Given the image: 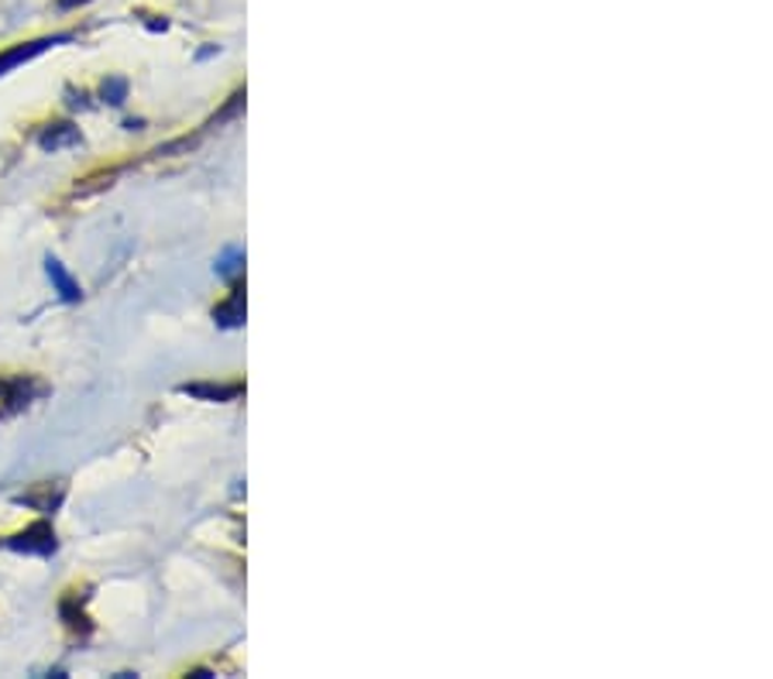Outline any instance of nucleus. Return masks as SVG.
I'll use <instances>...</instances> for the list:
<instances>
[{"label":"nucleus","mask_w":773,"mask_h":679,"mask_svg":"<svg viewBox=\"0 0 773 679\" xmlns=\"http://www.w3.org/2000/svg\"><path fill=\"white\" fill-rule=\"evenodd\" d=\"M8 550H14V553H29V556H52L56 553V532H52V526L48 521H35L32 529H24V532H18V536H11L8 542Z\"/></svg>","instance_id":"obj_1"},{"label":"nucleus","mask_w":773,"mask_h":679,"mask_svg":"<svg viewBox=\"0 0 773 679\" xmlns=\"http://www.w3.org/2000/svg\"><path fill=\"white\" fill-rule=\"evenodd\" d=\"M62 42H69V35L35 38V42H21V45H14V48H4V51H0V76H8L11 69H18V66H24V62L38 59L42 51H48L52 45H62Z\"/></svg>","instance_id":"obj_2"},{"label":"nucleus","mask_w":773,"mask_h":679,"mask_svg":"<svg viewBox=\"0 0 773 679\" xmlns=\"http://www.w3.org/2000/svg\"><path fill=\"white\" fill-rule=\"evenodd\" d=\"M45 272H48V281H52V289H56L59 292V299L62 302H80V285H76V278L66 272V265H62V261L59 257H45Z\"/></svg>","instance_id":"obj_3"},{"label":"nucleus","mask_w":773,"mask_h":679,"mask_svg":"<svg viewBox=\"0 0 773 679\" xmlns=\"http://www.w3.org/2000/svg\"><path fill=\"white\" fill-rule=\"evenodd\" d=\"M80 127H72V124H52L45 127L42 135H38V148L42 151H62V148H72V145H80Z\"/></svg>","instance_id":"obj_4"},{"label":"nucleus","mask_w":773,"mask_h":679,"mask_svg":"<svg viewBox=\"0 0 773 679\" xmlns=\"http://www.w3.org/2000/svg\"><path fill=\"white\" fill-rule=\"evenodd\" d=\"M32 391L35 384L29 378H11V381H0V399L8 402V412H18L32 402Z\"/></svg>","instance_id":"obj_5"},{"label":"nucleus","mask_w":773,"mask_h":679,"mask_svg":"<svg viewBox=\"0 0 773 679\" xmlns=\"http://www.w3.org/2000/svg\"><path fill=\"white\" fill-rule=\"evenodd\" d=\"M186 395H196V399H206V402H230L241 395V384H183Z\"/></svg>","instance_id":"obj_6"},{"label":"nucleus","mask_w":773,"mask_h":679,"mask_svg":"<svg viewBox=\"0 0 773 679\" xmlns=\"http://www.w3.org/2000/svg\"><path fill=\"white\" fill-rule=\"evenodd\" d=\"M214 320H217L220 326H227V330L241 326V323H245V292L238 289L224 306H217V309H214Z\"/></svg>","instance_id":"obj_7"},{"label":"nucleus","mask_w":773,"mask_h":679,"mask_svg":"<svg viewBox=\"0 0 773 679\" xmlns=\"http://www.w3.org/2000/svg\"><path fill=\"white\" fill-rule=\"evenodd\" d=\"M241 268H245V254H241L238 248L224 251V254H220V261H217V275H224V278H238V275H241Z\"/></svg>","instance_id":"obj_8"},{"label":"nucleus","mask_w":773,"mask_h":679,"mask_svg":"<svg viewBox=\"0 0 773 679\" xmlns=\"http://www.w3.org/2000/svg\"><path fill=\"white\" fill-rule=\"evenodd\" d=\"M103 100L114 103V107H121V103L127 100V80H121V76H111V80L103 83Z\"/></svg>","instance_id":"obj_9"},{"label":"nucleus","mask_w":773,"mask_h":679,"mask_svg":"<svg viewBox=\"0 0 773 679\" xmlns=\"http://www.w3.org/2000/svg\"><path fill=\"white\" fill-rule=\"evenodd\" d=\"M83 4H90V0H59V8H62V11H72V8H83Z\"/></svg>","instance_id":"obj_10"}]
</instances>
